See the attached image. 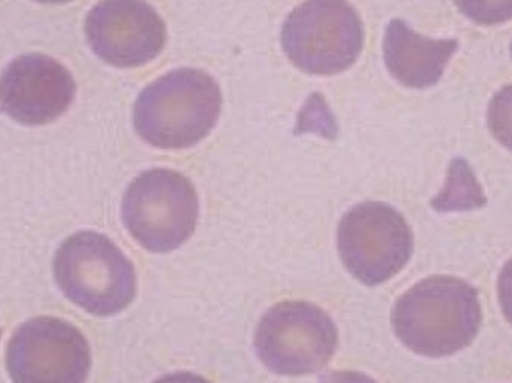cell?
Instances as JSON below:
<instances>
[{
    "label": "cell",
    "mask_w": 512,
    "mask_h": 383,
    "mask_svg": "<svg viewBox=\"0 0 512 383\" xmlns=\"http://www.w3.org/2000/svg\"><path fill=\"white\" fill-rule=\"evenodd\" d=\"M481 322L477 289L456 276L420 280L400 295L391 313L397 339L426 358L459 354L477 339Z\"/></svg>",
    "instance_id": "1"
},
{
    "label": "cell",
    "mask_w": 512,
    "mask_h": 383,
    "mask_svg": "<svg viewBox=\"0 0 512 383\" xmlns=\"http://www.w3.org/2000/svg\"><path fill=\"white\" fill-rule=\"evenodd\" d=\"M221 105V87L212 75L201 69H176L138 96L135 131L156 149H188L213 131Z\"/></svg>",
    "instance_id": "2"
},
{
    "label": "cell",
    "mask_w": 512,
    "mask_h": 383,
    "mask_svg": "<svg viewBox=\"0 0 512 383\" xmlns=\"http://www.w3.org/2000/svg\"><path fill=\"white\" fill-rule=\"evenodd\" d=\"M53 273L65 297L90 315H119L137 295L131 259L99 232L80 231L66 238L54 255Z\"/></svg>",
    "instance_id": "3"
},
{
    "label": "cell",
    "mask_w": 512,
    "mask_h": 383,
    "mask_svg": "<svg viewBox=\"0 0 512 383\" xmlns=\"http://www.w3.org/2000/svg\"><path fill=\"white\" fill-rule=\"evenodd\" d=\"M198 216L197 189L177 171H144L123 195L125 228L143 249L152 253H168L182 247L194 235Z\"/></svg>",
    "instance_id": "4"
},
{
    "label": "cell",
    "mask_w": 512,
    "mask_h": 383,
    "mask_svg": "<svg viewBox=\"0 0 512 383\" xmlns=\"http://www.w3.org/2000/svg\"><path fill=\"white\" fill-rule=\"evenodd\" d=\"M363 45V23L348 0H306L282 27L286 57L310 75L346 71L357 62Z\"/></svg>",
    "instance_id": "5"
},
{
    "label": "cell",
    "mask_w": 512,
    "mask_h": 383,
    "mask_svg": "<svg viewBox=\"0 0 512 383\" xmlns=\"http://www.w3.org/2000/svg\"><path fill=\"white\" fill-rule=\"evenodd\" d=\"M339 334L331 316L316 304L288 300L274 304L259 319L255 351L274 375H313L336 354Z\"/></svg>",
    "instance_id": "6"
},
{
    "label": "cell",
    "mask_w": 512,
    "mask_h": 383,
    "mask_svg": "<svg viewBox=\"0 0 512 383\" xmlns=\"http://www.w3.org/2000/svg\"><path fill=\"white\" fill-rule=\"evenodd\" d=\"M337 249L346 270L366 286H378L400 273L414 253V234L402 213L367 201L343 214Z\"/></svg>",
    "instance_id": "7"
},
{
    "label": "cell",
    "mask_w": 512,
    "mask_h": 383,
    "mask_svg": "<svg viewBox=\"0 0 512 383\" xmlns=\"http://www.w3.org/2000/svg\"><path fill=\"white\" fill-rule=\"evenodd\" d=\"M90 367L92 351L86 336L65 319H29L6 346L12 383H86Z\"/></svg>",
    "instance_id": "8"
},
{
    "label": "cell",
    "mask_w": 512,
    "mask_h": 383,
    "mask_svg": "<svg viewBox=\"0 0 512 383\" xmlns=\"http://www.w3.org/2000/svg\"><path fill=\"white\" fill-rule=\"evenodd\" d=\"M93 53L116 68H138L161 54L167 27L146 0H101L84 24Z\"/></svg>",
    "instance_id": "9"
},
{
    "label": "cell",
    "mask_w": 512,
    "mask_h": 383,
    "mask_svg": "<svg viewBox=\"0 0 512 383\" xmlns=\"http://www.w3.org/2000/svg\"><path fill=\"white\" fill-rule=\"evenodd\" d=\"M75 92L74 77L59 60L23 54L0 75V110L21 125H47L69 110Z\"/></svg>",
    "instance_id": "10"
},
{
    "label": "cell",
    "mask_w": 512,
    "mask_h": 383,
    "mask_svg": "<svg viewBox=\"0 0 512 383\" xmlns=\"http://www.w3.org/2000/svg\"><path fill=\"white\" fill-rule=\"evenodd\" d=\"M457 48V39L426 38L400 18L385 29V66L394 80L412 89L438 84Z\"/></svg>",
    "instance_id": "11"
},
{
    "label": "cell",
    "mask_w": 512,
    "mask_h": 383,
    "mask_svg": "<svg viewBox=\"0 0 512 383\" xmlns=\"http://www.w3.org/2000/svg\"><path fill=\"white\" fill-rule=\"evenodd\" d=\"M486 204V196L469 165L456 159L448 171L447 185L436 196L433 207L439 211L472 210Z\"/></svg>",
    "instance_id": "12"
},
{
    "label": "cell",
    "mask_w": 512,
    "mask_h": 383,
    "mask_svg": "<svg viewBox=\"0 0 512 383\" xmlns=\"http://www.w3.org/2000/svg\"><path fill=\"white\" fill-rule=\"evenodd\" d=\"M490 132L499 144L512 152V84L495 93L487 110Z\"/></svg>",
    "instance_id": "13"
},
{
    "label": "cell",
    "mask_w": 512,
    "mask_h": 383,
    "mask_svg": "<svg viewBox=\"0 0 512 383\" xmlns=\"http://www.w3.org/2000/svg\"><path fill=\"white\" fill-rule=\"evenodd\" d=\"M457 9L480 26H498L512 20V0H454Z\"/></svg>",
    "instance_id": "14"
},
{
    "label": "cell",
    "mask_w": 512,
    "mask_h": 383,
    "mask_svg": "<svg viewBox=\"0 0 512 383\" xmlns=\"http://www.w3.org/2000/svg\"><path fill=\"white\" fill-rule=\"evenodd\" d=\"M498 298L502 315L512 325V258L505 262L498 277Z\"/></svg>",
    "instance_id": "15"
},
{
    "label": "cell",
    "mask_w": 512,
    "mask_h": 383,
    "mask_svg": "<svg viewBox=\"0 0 512 383\" xmlns=\"http://www.w3.org/2000/svg\"><path fill=\"white\" fill-rule=\"evenodd\" d=\"M319 383H378L370 376L360 372H351V370H343V372H334L325 376Z\"/></svg>",
    "instance_id": "16"
},
{
    "label": "cell",
    "mask_w": 512,
    "mask_h": 383,
    "mask_svg": "<svg viewBox=\"0 0 512 383\" xmlns=\"http://www.w3.org/2000/svg\"><path fill=\"white\" fill-rule=\"evenodd\" d=\"M152 383H212L207 381L203 376L195 375L191 372H177L171 373V375L162 376V378L156 379Z\"/></svg>",
    "instance_id": "17"
},
{
    "label": "cell",
    "mask_w": 512,
    "mask_h": 383,
    "mask_svg": "<svg viewBox=\"0 0 512 383\" xmlns=\"http://www.w3.org/2000/svg\"><path fill=\"white\" fill-rule=\"evenodd\" d=\"M35 2L39 3H68L71 0H35Z\"/></svg>",
    "instance_id": "18"
},
{
    "label": "cell",
    "mask_w": 512,
    "mask_h": 383,
    "mask_svg": "<svg viewBox=\"0 0 512 383\" xmlns=\"http://www.w3.org/2000/svg\"><path fill=\"white\" fill-rule=\"evenodd\" d=\"M511 54H512V44H511Z\"/></svg>",
    "instance_id": "19"
}]
</instances>
